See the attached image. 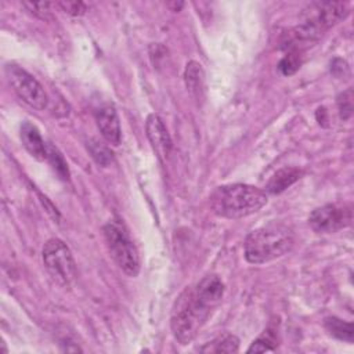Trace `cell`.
<instances>
[{
	"mask_svg": "<svg viewBox=\"0 0 354 354\" xmlns=\"http://www.w3.org/2000/svg\"><path fill=\"white\" fill-rule=\"evenodd\" d=\"M224 295V283L217 275L203 277L195 286L187 288L176 301L170 328L180 344L191 343Z\"/></svg>",
	"mask_w": 354,
	"mask_h": 354,
	"instance_id": "obj_1",
	"label": "cell"
},
{
	"mask_svg": "<svg viewBox=\"0 0 354 354\" xmlns=\"http://www.w3.org/2000/svg\"><path fill=\"white\" fill-rule=\"evenodd\" d=\"M348 14V7L343 1H314L301 12L300 24L288 39L290 50L300 51L301 44L318 40L324 32L339 24Z\"/></svg>",
	"mask_w": 354,
	"mask_h": 354,
	"instance_id": "obj_2",
	"label": "cell"
},
{
	"mask_svg": "<svg viewBox=\"0 0 354 354\" xmlns=\"http://www.w3.org/2000/svg\"><path fill=\"white\" fill-rule=\"evenodd\" d=\"M268 201L267 192L249 184H225L210 195L213 212L224 218H242L257 213Z\"/></svg>",
	"mask_w": 354,
	"mask_h": 354,
	"instance_id": "obj_3",
	"label": "cell"
},
{
	"mask_svg": "<svg viewBox=\"0 0 354 354\" xmlns=\"http://www.w3.org/2000/svg\"><path fill=\"white\" fill-rule=\"evenodd\" d=\"M295 238L289 227L271 223L248 234L243 256L250 264H264L285 256L293 246Z\"/></svg>",
	"mask_w": 354,
	"mask_h": 354,
	"instance_id": "obj_4",
	"label": "cell"
},
{
	"mask_svg": "<svg viewBox=\"0 0 354 354\" xmlns=\"http://www.w3.org/2000/svg\"><path fill=\"white\" fill-rule=\"evenodd\" d=\"M104 235L109 253L118 267L129 277H137L140 272V256L134 243L123 227L118 223L104 225Z\"/></svg>",
	"mask_w": 354,
	"mask_h": 354,
	"instance_id": "obj_5",
	"label": "cell"
},
{
	"mask_svg": "<svg viewBox=\"0 0 354 354\" xmlns=\"http://www.w3.org/2000/svg\"><path fill=\"white\" fill-rule=\"evenodd\" d=\"M46 270L61 285H71L76 278V263L71 249L58 238L48 239L41 252Z\"/></svg>",
	"mask_w": 354,
	"mask_h": 354,
	"instance_id": "obj_6",
	"label": "cell"
},
{
	"mask_svg": "<svg viewBox=\"0 0 354 354\" xmlns=\"http://www.w3.org/2000/svg\"><path fill=\"white\" fill-rule=\"evenodd\" d=\"M6 75L11 88L25 104L37 111H43L47 106V93L28 71L18 65L10 64L6 66Z\"/></svg>",
	"mask_w": 354,
	"mask_h": 354,
	"instance_id": "obj_7",
	"label": "cell"
},
{
	"mask_svg": "<svg viewBox=\"0 0 354 354\" xmlns=\"http://www.w3.org/2000/svg\"><path fill=\"white\" fill-rule=\"evenodd\" d=\"M353 212L350 206L324 205L314 209L308 216V225L318 234H330L351 224Z\"/></svg>",
	"mask_w": 354,
	"mask_h": 354,
	"instance_id": "obj_8",
	"label": "cell"
},
{
	"mask_svg": "<svg viewBox=\"0 0 354 354\" xmlns=\"http://www.w3.org/2000/svg\"><path fill=\"white\" fill-rule=\"evenodd\" d=\"M145 133L155 155L162 162L166 160L171 151V138L163 120L156 113H149L147 116Z\"/></svg>",
	"mask_w": 354,
	"mask_h": 354,
	"instance_id": "obj_9",
	"label": "cell"
},
{
	"mask_svg": "<svg viewBox=\"0 0 354 354\" xmlns=\"http://www.w3.org/2000/svg\"><path fill=\"white\" fill-rule=\"evenodd\" d=\"M97 127L104 140L111 145H119L122 140V130L119 116L112 105H104L95 112Z\"/></svg>",
	"mask_w": 354,
	"mask_h": 354,
	"instance_id": "obj_10",
	"label": "cell"
},
{
	"mask_svg": "<svg viewBox=\"0 0 354 354\" xmlns=\"http://www.w3.org/2000/svg\"><path fill=\"white\" fill-rule=\"evenodd\" d=\"M19 137L24 148L29 155L37 160H47V142H44L39 129L30 122H24L21 124Z\"/></svg>",
	"mask_w": 354,
	"mask_h": 354,
	"instance_id": "obj_11",
	"label": "cell"
},
{
	"mask_svg": "<svg viewBox=\"0 0 354 354\" xmlns=\"http://www.w3.org/2000/svg\"><path fill=\"white\" fill-rule=\"evenodd\" d=\"M184 80L187 90L196 100L201 101L205 97V72L202 65L196 61H189L185 66Z\"/></svg>",
	"mask_w": 354,
	"mask_h": 354,
	"instance_id": "obj_12",
	"label": "cell"
},
{
	"mask_svg": "<svg viewBox=\"0 0 354 354\" xmlns=\"http://www.w3.org/2000/svg\"><path fill=\"white\" fill-rule=\"evenodd\" d=\"M301 170L297 167H283L272 174L267 184V192L277 195L283 192L292 184H295L301 177Z\"/></svg>",
	"mask_w": 354,
	"mask_h": 354,
	"instance_id": "obj_13",
	"label": "cell"
},
{
	"mask_svg": "<svg viewBox=\"0 0 354 354\" xmlns=\"http://www.w3.org/2000/svg\"><path fill=\"white\" fill-rule=\"evenodd\" d=\"M325 328L330 336H333L339 340L353 343L354 329H353L351 322H347L337 317H328V318H325Z\"/></svg>",
	"mask_w": 354,
	"mask_h": 354,
	"instance_id": "obj_14",
	"label": "cell"
},
{
	"mask_svg": "<svg viewBox=\"0 0 354 354\" xmlns=\"http://www.w3.org/2000/svg\"><path fill=\"white\" fill-rule=\"evenodd\" d=\"M239 350V339L232 333H223L201 348L203 353H236Z\"/></svg>",
	"mask_w": 354,
	"mask_h": 354,
	"instance_id": "obj_15",
	"label": "cell"
},
{
	"mask_svg": "<svg viewBox=\"0 0 354 354\" xmlns=\"http://www.w3.org/2000/svg\"><path fill=\"white\" fill-rule=\"evenodd\" d=\"M86 145H87V151L90 152L91 158H93L100 166L106 167V166H109V165L112 163V160H113V153H112V151H111L106 145H104L102 142H100L98 140H94V138L88 140Z\"/></svg>",
	"mask_w": 354,
	"mask_h": 354,
	"instance_id": "obj_16",
	"label": "cell"
},
{
	"mask_svg": "<svg viewBox=\"0 0 354 354\" xmlns=\"http://www.w3.org/2000/svg\"><path fill=\"white\" fill-rule=\"evenodd\" d=\"M47 160L54 169V171L58 174L59 178L68 180L69 178V170H68V163L61 155V152L51 144H47Z\"/></svg>",
	"mask_w": 354,
	"mask_h": 354,
	"instance_id": "obj_17",
	"label": "cell"
},
{
	"mask_svg": "<svg viewBox=\"0 0 354 354\" xmlns=\"http://www.w3.org/2000/svg\"><path fill=\"white\" fill-rule=\"evenodd\" d=\"M277 337L272 330L267 329L264 330L263 335H260L256 340L252 342L246 353H268V351H275L277 350Z\"/></svg>",
	"mask_w": 354,
	"mask_h": 354,
	"instance_id": "obj_18",
	"label": "cell"
},
{
	"mask_svg": "<svg viewBox=\"0 0 354 354\" xmlns=\"http://www.w3.org/2000/svg\"><path fill=\"white\" fill-rule=\"evenodd\" d=\"M301 65L300 59V51L290 50L279 62V69L283 75H293Z\"/></svg>",
	"mask_w": 354,
	"mask_h": 354,
	"instance_id": "obj_19",
	"label": "cell"
},
{
	"mask_svg": "<svg viewBox=\"0 0 354 354\" xmlns=\"http://www.w3.org/2000/svg\"><path fill=\"white\" fill-rule=\"evenodd\" d=\"M337 108H339V115L342 119H348L353 113V91L346 90L339 94L337 97Z\"/></svg>",
	"mask_w": 354,
	"mask_h": 354,
	"instance_id": "obj_20",
	"label": "cell"
},
{
	"mask_svg": "<svg viewBox=\"0 0 354 354\" xmlns=\"http://www.w3.org/2000/svg\"><path fill=\"white\" fill-rule=\"evenodd\" d=\"M59 7H62V10L71 15H75V17H79V15H83L87 10L86 4L82 3V1H61L58 3Z\"/></svg>",
	"mask_w": 354,
	"mask_h": 354,
	"instance_id": "obj_21",
	"label": "cell"
}]
</instances>
